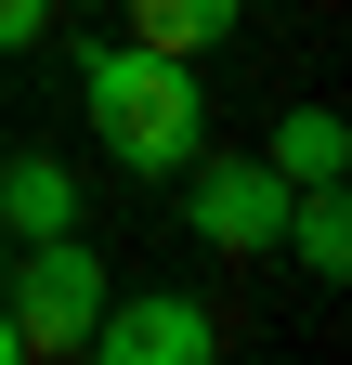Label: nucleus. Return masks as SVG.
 Returning <instances> with one entry per match:
<instances>
[{
	"instance_id": "1",
	"label": "nucleus",
	"mask_w": 352,
	"mask_h": 365,
	"mask_svg": "<svg viewBox=\"0 0 352 365\" xmlns=\"http://www.w3.org/2000/svg\"><path fill=\"white\" fill-rule=\"evenodd\" d=\"M78 105H92V144L144 182H183L209 157V91H196V53H157V39H105L78 53Z\"/></svg>"
},
{
	"instance_id": "2",
	"label": "nucleus",
	"mask_w": 352,
	"mask_h": 365,
	"mask_svg": "<svg viewBox=\"0 0 352 365\" xmlns=\"http://www.w3.org/2000/svg\"><path fill=\"white\" fill-rule=\"evenodd\" d=\"M0 313H14V352H26V365H53V352L92 339L105 261L78 248V235H26V261H0Z\"/></svg>"
},
{
	"instance_id": "3",
	"label": "nucleus",
	"mask_w": 352,
	"mask_h": 365,
	"mask_svg": "<svg viewBox=\"0 0 352 365\" xmlns=\"http://www.w3.org/2000/svg\"><path fill=\"white\" fill-rule=\"evenodd\" d=\"M183 222H196V248H222V261H274L287 235V170L274 157H235V170H183Z\"/></svg>"
},
{
	"instance_id": "4",
	"label": "nucleus",
	"mask_w": 352,
	"mask_h": 365,
	"mask_svg": "<svg viewBox=\"0 0 352 365\" xmlns=\"http://www.w3.org/2000/svg\"><path fill=\"white\" fill-rule=\"evenodd\" d=\"M78 352H105V365H209V352H222V313L183 300V287H144V300L105 287V313H92Z\"/></svg>"
},
{
	"instance_id": "5",
	"label": "nucleus",
	"mask_w": 352,
	"mask_h": 365,
	"mask_svg": "<svg viewBox=\"0 0 352 365\" xmlns=\"http://www.w3.org/2000/svg\"><path fill=\"white\" fill-rule=\"evenodd\" d=\"M0 235H78V170L66 157H0Z\"/></svg>"
},
{
	"instance_id": "6",
	"label": "nucleus",
	"mask_w": 352,
	"mask_h": 365,
	"mask_svg": "<svg viewBox=\"0 0 352 365\" xmlns=\"http://www.w3.org/2000/svg\"><path fill=\"white\" fill-rule=\"evenodd\" d=\"M274 248L314 274V287H339V274H352V196H339V182H287V235Z\"/></svg>"
},
{
	"instance_id": "7",
	"label": "nucleus",
	"mask_w": 352,
	"mask_h": 365,
	"mask_svg": "<svg viewBox=\"0 0 352 365\" xmlns=\"http://www.w3.org/2000/svg\"><path fill=\"white\" fill-rule=\"evenodd\" d=\"M261 157H274L287 182H352V130H339V105H287Z\"/></svg>"
},
{
	"instance_id": "8",
	"label": "nucleus",
	"mask_w": 352,
	"mask_h": 365,
	"mask_svg": "<svg viewBox=\"0 0 352 365\" xmlns=\"http://www.w3.org/2000/svg\"><path fill=\"white\" fill-rule=\"evenodd\" d=\"M130 39H157V53H222V39L248 26V0H118Z\"/></svg>"
},
{
	"instance_id": "9",
	"label": "nucleus",
	"mask_w": 352,
	"mask_h": 365,
	"mask_svg": "<svg viewBox=\"0 0 352 365\" xmlns=\"http://www.w3.org/2000/svg\"><path fill=\"white\" fill-rule=\"evenodd\" d=\"M53 39V0H0V53H39Z\"/></svg>"
},
{
	"instance_id": "10",
	"label": "nucleus",
	"mask_w": 352,
	"mask_h": 365,
	"mask_svg": "<svg viewBox=\"0 0 352 365\" xmlns=\"http://www.w3.org/2000/svg\"><path fill=\"white\" fill-rule=\"evenodd\" d=\"M0 365H26V352H14V313H0Z\"/></svg>"
},
{
	"instance_id": "11",
	"label": "nucleus",
	"mask_w": 352,
	"mask_h": 365,
	"mask_svg": "<svg viewBox=\"0 0 352 365\" xmlns=\"http://www.w3.org/2000/svg\"><path fill=\"white\" fill-rule=\"evenodd\" d=\"M0 261H14V235H0Z\"/></svg>"
},
{
	"instance_id": "12",
	"label": "nucleus",
	"mask_w": 352,
	"mask_h": 365,
	"mask_svg": "<svg viewBox=\"0 0 352 365\" xmlns=\"http://www.w3.org/2000/svg\"><path fill=\"white\" fill-rule=\"evenodd\" d=\"M92 14H105V0H92Z\"/></svg>"
}]
</instances>
